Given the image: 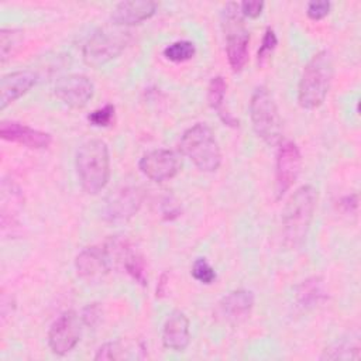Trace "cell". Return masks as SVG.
<instances>
[{
	"label": "cell",
	"instance_id": "obj_30",
	"mask_svg": "<svg viewBox=\"0 0 361 361\" xmlns=\"http://www.w3.org/2000/svg\"><path fill=\"white\" fill-rule=\"evenodd\" d=\"M80 319H82V323L86 326H90V327L96 326L102 319V307L99 306V303L87 305L83 309Z\"/></svg>",
	"mask_w": 361,
	"mask_h": 361
},
{
	"label": "cell",
	"instance_id": "obj_9",
	"mask_svg": "<svg viewBox=\"0 0 361 361\" xmlns=\"http://www.w3.org/2000/svg\"><path fill=\"white\" fill-rule=\"evenodd\" d=\"M82 319L76 312H63L48 330V345L56 355H66L80 340Z\"/></svg>",
	"mask_w": 361,
	"mask_h": 361
},
{
	"label": "cell",
	"instance_id": "obj_27",
	"mask_svg": "<svg viewBox=\"0 0 361 361\" xmlns=\"http://www.w3.org/2000/svg\"><path fill=\"white\" fill-rule=\"evenodd\" d=\"M127 354H126V347L123 343L120 341H111V343H106L103 344L96 355H94V360H121V358H126Z\"/></svg>",
	"mask_w": 361,
	"mask_h": 361
},
{
	"label": "cell",
	"instance_id": "obj_8",
	"mask_svg": "<svg viewBox=\"0 0 361 361\" xmlns=\"http://www.w3.org/2000/svg\"><path fill=\"white\" fill-rule=\"evenodd\" d=\"M302 168V155L298 145L292 141L281 142L275 162V192L281 199L296 182Z\"/></svg>",
	"mask_w": 361,
	"mask_h": 361
},
{
	"label": "cell",
	"instance_id": "obj_21",
	"mask_svg": "<svg viewBox=\"0 0 361 361\" xmlns=\"http://www.w3.org/2000/svg\"><path fill=\"white\" fill-rule=\"evenodd\" d=\"M226 90H227V83L223 76L212 78L207 87V102H209V106L217 111L219 117L224 114L223 103L226 97Z\"/></svg>",
	"mask_w": 361,
	"mask_h": 361
},
{
	"label": "cell",
	"instance_id": "obj_28",
	"mask_svg": "<svg viewBox=\"0 0 361 361\" xmlns=\"http://www.w3.org/2000/svg\"><path fill=\"white\" fill-rule=\"evenodd\" d=\"M358 347H351L345 344H337L336 347H331L329 350H324L322 360H348V358H358Z\"/></svg>",
	"mask_w": 361,
	"mask_h": 361
},
{
	"label": "cell",
	"instance_id": "obj_11",
	"mask_svg": "<svg viewBox=\"0 0 361 361\" xmlns=\"http://www.w3.org/2000/svg\"><path fill=\"white\" fill-rule=\"evenodd\" d=\"M94 94L93 82L82 73H71L55 83V96L68 107L83 109Z\"/></svg>",
	"mask_w": 361,
	"mask_h": 361
},
{
	"label": "cell",
	"instance_id": "obj_25",
	"mask_svg": "<svg viewBox=\"0 0 361 361\" xmlns=\"http://www.w3.org/2000/svg\"><path fill=\"white\" fill-rule=\"evenodd\" d=\"M192 276L200 282V283H212L216 279V271L214 268L204 259V258H197L195 259L192 265Z\"/></svg>",
	"mask_w": 361,
	"mask_h": 361
},
{
	"label": "cell",
	"instance_id": "obj_1",
	"mask_svg": "<svg viewBox=\"0 0 361 361\" xmlns=\"http://www.w3.org/2000/svg\"><path fill=\"white\" fill-rule=\"evenodd\" d=\"M317 203V190L312 185L298 188L282 213V235L288 248H299L307 235Z\"/></svg>",
	"mask_w": 361,
	"mask_h": 361
},
{
	"label": "cell",
	"instance_id": "obj_15",
	"mask_svg": "<svg viewBox=\"0 0 361 361\" xmlns=\"http://www.w3.org/2000/svg\"><path fill=\"white\" fill-rule=\"evenodd\" d=\"M157 8L158 4L151 0L121 1L111 10L110 20L114 25L130 27L151 18L157 13Z\"/></svg>",
	"mask_w": 361,
	"mask_h": 361
},
{
	"label": "cell",
	"instance_id": "obj_10",
	"mask_svg": "<svg viewBox=\"0 0 361 361\" xmlns=\"http://www.w3.org/2000/svg\"><path fill=\"white\" fill-rule=\"evenodd\" d=\"M182 166L180 157L172 149H154L142 155L138 168L152 182H165L178 175Z\"/></svg>",
	"mask_w": 361,
	"mask_h": 361
},
{
	"label": "cell",
	"instance_id": "obj_12",
	"mask_svg": "<svg viewBox=\"0 0 361 361\" xmlns=\"http://www.w3.org/2000/svg\"><path fill=\"white\" fill-rule=\"evenodd\" d=\"M142 202L141 192L134 186L120 188L106 200L104 219L110 223H123L130 220L140 209Z\"/></svg>",
	"mask_w": 361,
	"mask_h": 361
},
{
	"label": "cell",
	"instance_id": "obj_23",
	"mask_svg": "<svg viewBox=\"0 0 361 361\" xmlns=\"http://www.w3.org/2000/svg\"><path fill=\"white\" fill-rule=\"evenodd\" d=\"M124 269L131 275V278L141 285H147V272H145V264L140 254L135 251L128 257V259L124 264Z\"/></svg>",
	"mask_w": 361,
	"mask_h": 361
},
{
	"label": "cell",
	"instance_id": "obj_5",
	"mask_svg": "<svg viewBox=\"0 0 361 361\" xmlns=\"http://www.w3.org/2000/svg\"><path fill=\"white\" fill-rule=\"evenodd\" d=\"M250 118L254 133L268 145H279L282 141V118L271 92L258 86L250 100Z\"/></svg>",
	"mask_w": 361,
	"mask_h": 361
},
{
	"label": "cell",
	"instance_id": "obj_13",
	"mask_svg": "<svg viewBox=\"0 0 361 361\" xmlns=\"http://www.w3.org/2000/svg\"><path fill=\"white\" fill-rule=\"evenodd\" d=\"M75 268L78 275L87 282H99L111 269L110 259L102 247H87L82 250L75 258Z\"/></svg>",
	"mask_w": 361,
	"mask_h": 361
},
{
	"label": "cell",
	"instance_id": "obj_20",
	"mask_svg": "<svg viewBox=\"0 0 361 361\" xmlns=\"http://www.w3.org/2000/svg\"><path fill=\"white\" fill-rule=\"evenodd\" d=\"M196 54V47L189 39H179L165 47L164 56L171 62H186Z\"/></svg>",
	"mask_w": 361,
	"mask_h": 361
},
{
	"label": "cell",
	"instance_id": "obj_24",
	"mask_svg": "<svg viewBox=\"0 0 361 361\" xmlns=\"http://www.w3.org/2000/svg\"><path fill=\"white\" fill-rule=\"evenodd\" d=\"M276 44H278L276 34H275V31H274L272 28L268 27V28L265 30V32H264L262 42H261L259 49H258V54H257V59H258L259 66H264V65L269 61V58H271L274 49L276 48Z\"/></svg>",
	"mask_w": 361,
	"mask_h": 361
},
{
	"label": "cell",
	"instance_id": "obj_6",
	"mask_svg": "<svg viewBox=\"0 0 361 361\" xmlns=\"http://www.w3.org/2000/svg\"><path fill=\"white\" fill-rule=\"evenodd\" d=\"M221 25L226 35V52L233 72H241L248 61L250 32L244 24L240 3H227L221 13Z\"/></svg>",
	"mask_w": 361,
	"mask_h": 361
},
{
	"label": "cell",
	"instance_id": "obj_2",
	"mask_svg": "<svg viewBox=\"0 0 361 361\" xmlns=\"http://www.w3.org/2000/svg\"><path fill=\"white\" fill-rule=\"evenodd\" d=\"M334 78V59L330 51H319L306 63L299 86L298 102L306 110L320 107L330 90Z\"/></svg>",
	"mask_w": 361,
	"mask_h": 361
},
{
	"label": "cell",
	"instance_id": "obj_31",
	"mask_svg": "<svg viewBox=\"0 0 361 361\" xmlns=\"http://www.w3.org/2000/svg\"><path fill=\"white\" fill-rule=\"evenodd\" d=\"M264 1H243L240 3V10L244 17L257 18L264 10Z\"/></svg>",
	"mask_w": 361,
	"mask_h": 361
},
{
	"label": "cell",
	"instance_id": "obj_16",
	"mask_svg": "<svg viewBox=\"0 0 361 361\" xmlns=\"http://www.w3.org/2000/svg\"><path fill=\"white\" fill-rule=\"evenodd\" d=\"M37 73L28 69L4 75L0 80V110L25 94L37 83Z\"/></svg>",
	"mask_w": 361,
	"mask_h": 361
},
{
	"label": "cell",
	"instance_id": "obj_26",
	"mask_svg": "<svg viewBox=\"0 0 361 361\" xmlns=\"http://www.w3.org/2000/svg\"><path fill=\"white\" fill-rule=\"evenodd\" d=\"M116 107L113 104H104L103 107H99L93 110L87 116V121L94 127H107L114 120Z\"/></svg>",
	"mask_w": 361,
	"mask_h": 361
},
{
	"label": "cell",
	"instance_id": "obj_18",
	"mask_svg": "<svg viewBox=\"0 0 361 361\" xmlns=\"http://www.w3.org/2000/svg\"><path fill=\"white\" fill-rule=\"evenodd\" d=\"M254 306V293L248 289H235L228 292L220 302V310L228 320H241L251 313Z\"/></svg>",
	"mask_w": 361,
	"mask_h": 361
},
{
	"label": "cell",
	"instance_id": "obj_29",
	"mask_svg": "<svg viewBox=\"0 0 361 361\" xmlns=\"http://www.w3.org/2000/svg\"><path fill=\"white\" fill-rule=\"evenodd\" d=\"M330 8H331L330 1H327V0H314V1H310L307 4L306 14L310 20L317 21V20L324 18L330 13Z\"/></svg>",
	"mask_w": 361,
	"mask_h": 361
},
{
	"label": "cell",
	"instance_id": "obj_14",
	"mask_svg": "<svg viewBox=\"0 0 361 361\" xmlns=\"http://www.w3.org/2000/svg\"><path fill=\"white\" fill-rule=\"evenodd\" d=\"M0 135L6 141L21 144L32 149H45L52 142L51 134L17 121H3L0 124Z\"/></svg>",
	"mask_w": 361,
	"mask_h": 361
},
{
	"label": "cell",
	"instance_id": "obj_32",
	"mask_svg": "<svg viewBox=\"0 0 361 361\" xmlns=\"http://www.w3.org/2000/svg\"><path fill=\"white\" fill-rule=\"evenodd\" d=\"M340 206H341V209H343L344 212H347V213L355 212L357 207H358V196H357V193L348 195V196L343 197V199L340 200Z\"/></svg>",
	"mask_w": 361,
	"mask_h": 361
},
{
	"label": "cell",
	"instance_id": "obj_7",
	"mask_svg": "<svg viewBox=\"0 0 361 361\" xmlns=\"http://www.w3.org/2000/svg\"><path fill=\"white\" fill-rule=\"evenodd\" d=\"M130 32L124 27H103L94 31L85 42L82 55L86 65L99 68L117 58L127 47Z\"/></svg>",
	"mask_w": 361,
	"mask_h": 361
},
{
	"label": "cell",
	"instance_id": "obj_19",
	"mask_svg": "<svg viewBox=\"0 0 361 361\" xmlns=\"http://www.w3.org/2000/svg\"><path fill=\"white\" fill-rule=\"evenodd\" d=\"M298 300L302 306H314L324 299V290L322 279L317 276L303 281L296 290Z\"/></svg>",
	"mask_w": 361,
	"mask_h": 361
},
{
	"label": "cell",
	"instance_id": "obj_17",
	"mask_svg": "<svg viewBox=\"0 0 361 361\" xmlns=\"http://www.w3.org/2000/svg\"><path fill=\"white\" fill-rule=\"evenodd\" d=\"M190 323L188 316L180 310L168 314L162 327L164 347L172 351H185L190 341Z\"/></svg>",
	"mask_w": 361,
	"mask_h": 361
},
{
	"label": "cell",
	"instance_id": "obj_22",
	"mask_svg": "<svg viewBox=\"0 0 361 361\" xmlns=\"http://www.w3.org/2000/svg\"><path fill=\"white\" fill-rule=\"evenodd\" d=\"M23 39L21 31L14 28H1L0 31V58L1 63L10 58Z\"/></svg>",
	"mask_w": 361,
	"mask_h": 361
},
{
	"label": "cell",
	"instance_id": "obj_4",
	"mask_svg": "<svg viewBox=\"0 0 361 361\" xmlns=\"http://www.w3.org/2000/svg\"><path fill=\"white\" fill-rule=\"evenodd\" d=\"M179 151L200 171L214 172L221 165L220 145L206 123H197L182 134Z\"/></svg>",
	"mask_w": 361,
	"mask_h": 361
},
{
	"label": "cell",
	"instance_id": "obj_3",
	"mask_svg": "<svg viewBox=\"0 0 361 361\" xmlns=\"http://www.w3.org/2000/svg\"><path fill=\"white\" fill-rule=\"evenodd\" d=\"M75 166L83 190L96 195L106 188L110 179V154L102 140L85 141L76 151Z\"/></svg>",
	"mask_w": 361,
	"mask_h": 361
}]
</instances>
